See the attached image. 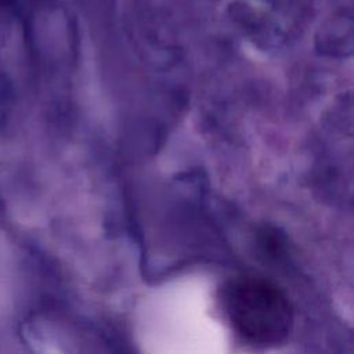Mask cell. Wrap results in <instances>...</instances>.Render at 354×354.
Here are the masks:
<instances>
[{
    "label": "cell",
    "mask_w": 354,
    "mask_h": 354,
    "mask_svg": "<svg viewBox=\"0 0 354 354\" xmlns=\"http://www.w3.org/2000/svg\"><path fill=\"white\" fill-rule=\"evenodd\" d=\"M225 310L235 333L254 348L285 342L293 326L286 295L261 277H242L225 289Z\"/></svg>",
    "instance_id": "6da1fadb"
}]
</instances>
